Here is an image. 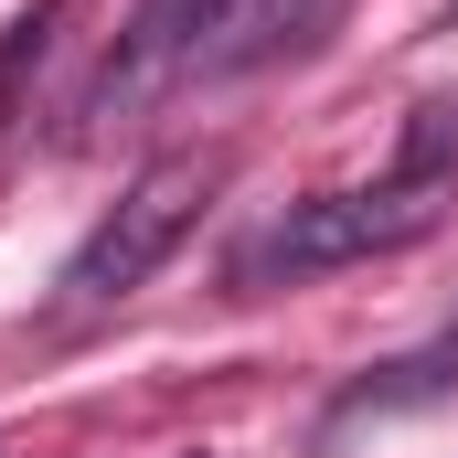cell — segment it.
Listing matches in <instances>:
<instances>
[{"mask_svg": "<svg viewBox=\"0 0 458 458\" xmlns=\"http://www.w3.org/2000/svg\"><path fill=\"white\" fill-rule=\"evenodd\" d=\"M331 11L342 0H214V21L203 32H225L192 75H256V64H277V54H310L320 32H331Z\"/></svg>", "mask_w": 458, "mask_h": 458, "instance_id": "cell-3", "label": "cell"}, {"mask_svg": "<svg viewBox=\"0 0 458 458\" xmlns=\"http://www.w3.org/2000/svg\"><path fill=\"white\" fill-rule=\"evenodd\" d=\"M203 192H214V160H203V149H171V160H149V171L117 192V214L86 234L75 256H64V277H54V288H64V310H117L128 288H149V267H160V256L192 234Z\"/></svg>", "mask_w": 458, "mask_h": 458, "instance_id": "cell-1", "label": "cell"}, {"mask_svg": "<svg viewBox=\"0 0 458 458\" xmlns=\"http://www.w3.org/2000/svg\"><path fill=\"white\" fill-rule=\"evenodd\" d=\"M458 171V97H427L405 117V182H448Z\"/></svg>", "mask_w": 458, "mask_h": 458, "instance_id": "cell-5", "label": "cell"}, {"mask_svg": "<svg viewBox=\"0 0 458 458\" xmlns=\"http://www.w3.org/2000/svg\"><path fill=\"white\" fill-rule=\"evenodd\" d=\"M448 214V182H373V192H320V203H288V225H267V245L245 256V277H320L352 256H394Z\"/></svg>", "mask_w": 458, "mask_h": 458, "instance_id": "cell-2", "label": "cell"}, {"mask_svg": "<svg viewBox=\"0 0 458 458\" xmlns=\"http://www.w3.org/2000/svg\"><path fill=\"white\" fill-rule=\"evenodd\" d=\"M448 394H458V331H437V342L405 352V362H373L342 405H331V427H352V416H416V405H448Z\"/></svg>", "mask_w": 458, "mask_h": 458, "instance_id": "cell-4", "label": "cell"}]
</instances>
